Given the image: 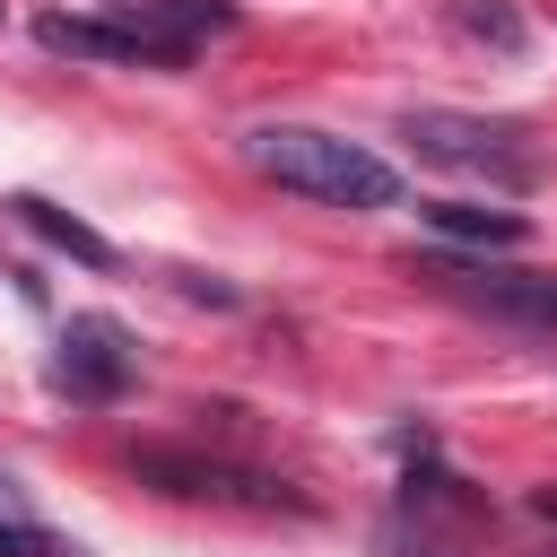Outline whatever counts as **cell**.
I'll return each mask as SVG.
<instances>
[{
    "mask_svg": "<svg viewBox=\"0 0 557 557\" xmlns=\"http://www.w3.org/2000/svg\"><path fill=\"white\" fill-rule=\"evenodd\" d=\"M426 278H453L461 305L513 322V331H557V270H470V261H426Z\"/></svg>",
    "mask_w": 557,
    "mask_h": 557,
    "instance_id": "obj_6",
    "label": "cell"
},
{
    "mask_svg": "<svg viewBox=\"0 0 557 557\" xmlns=\"http://www.w3.org/2000/svg\"><path fill=\"white\" fill-rule=\"evenodd\" d=\"M9 209H17V226H35V235H44L52 252H70V261H87V270H113V244H104L96 226H78L70 209H52L44 191H17Z\"/></svg>",
    "mask_w": 557,
    "mask_h": 557,
    "instance_id": "obj_8",
    "label": "cell"
},
{
    "mask_svg": "<svg viewBox=\"0 0 557 557\" xmlns=\"http://www.w3.org/2000/svg\"><path fill=\"white\" fill-rule=\"evenodd\" d=\"M0 513H17V479H0Z\"/></svg>",
    "mask_w": 557,
    "mask_h": 557,
    "instance_id": "obj_11",
    "label": "cell"
},
{
    "mask_svg": "<svg viewBox=\"0 0 557 557\" xmlns=\"http://www.w3.org/2000/svg\"><path fill=\"white\" fill-rule=\"evenodd\" d=\"M453 26H470V35H487L496 52H522V17H513L505 0H453Z\"/></svg>",
    "mask_w": 557,
    "mask_h": 557,
    "instance_id": "obj_9",
    "label": "cell"
},
{
    "mask_svg": "<svg viewBox=\"0 0 557 557\" xmlns=\"http://www.w3.org/2000/svg\"><path fill=\"white\" fill-rule=\"evenodd\" d=\"M244 165L296 200H322V209H392L400 200V174L366 148V139H339V131H313V122H261L244 131Z\"/></svg>",
    "mask_w": 557,
    "mask_h": 557,
    "instance_id": "obj_1",
    "label": "cell"
},
{
    "mask_svg": "<svg viewBox=\"0 0 557 557\" xmlns=\"http://www.w3.org/2000/svg\"><path fill=\"white\" fill-rule=\"evenodd\" d=\"M540 513H548V522H557V487H540Z\"/></svg>",
    "mask_w": 557,
    "mask_h": 557,
    "instance_id": "obj_12",
    "label": "cell"
},
{
    "mask_svg": "<svg viewBox=\"0 0 557 557\" xmlns=\"http://www.w3.org/2000/svg\"><path fill=\"white\" fill-rule=\"evenodd\" d=\"M426 226H435L444 244H487V252H513V244L531 235L522 209H479V200H426Z\"/></svg>",
    "mask_w": 557,
    "mask_h": 557,
    "instance_id": "obj_7",
    "label": "cell"
},
{
    "mask_svg": "<svg viewBox=\"0 0 557 557\" xmlns=\"http://www.w3.org/2000/svg\"><path fill=\"white\" fill-rule=\"evenodd\" d=\"M148 487H165V496H218V505H305L287 479H270V470H252V461H209V453H139L131 461Z\"/></svg>",
    "mask_w": 557,
    "mask_h": 557,
    "instance_id": "obj_5",
    "label": "cell"
},
{
    "mask_svg": "<svg viewBox=\"0 0 557 557\" xmlns=\"http://www.w3.org/2000/svg\"><path fill=\"white\" fill-rule=\"evenodd\" d=\"M0 557H78V548H61L52 531H35V522L9 513V522H0Z\"/></svg>",
    "mask_w": 557,
    "mask_h": 557,
    "instance_id": "obj_10",
    "label": "cell"
},
{
    "mask_svg": "<svg viewBox=\"0 0 557 557\" xmlns=\"http://www.w3.org/2000/svg\"><path fill=\"white\" fill-rule=\"evenodd\" d=\"M131 374H139V348H131V331H122L113 313H70V322H61L52 383H61L70 400L104 409V400H122V392H131Z\"/></svg>",
    "mask_w": 557,
    "mask_h": 557,
    "instance_id": "obj_4",
    "label": "cell"
},
{
    "mask_svg": "<svg viewBox=\"0 0 557 557\" xmlns=\"http://www.w3.org/2000/svg\"><path fill=\"white\" fill-rule=\"evenodd\" d=\"M400 139L426 157V165H453V174H487L505 191H531L540 183V148L522 122H496V113H444V104H418L400 113Z\"/></svg>",
    "mask_w": 557,
    "mask_h": 557,
    "instance_id": "obj_3",
    "label": "cell"
},
{
    "mask_svg": "<svg viewBox=\"0 0 557 557\" xmlns=\"http://www.w3.org/2000/svg\"><path fill=\"white\" fill-rule=\"evenodd\" d=\"M235 26L226 0H139L122 17H35V44L44 52H70V61H139V70H183L200 52V35Z\"/></svg>",
    "mask_w": 557,
    "mask_h": 557,
    "instance_id": "obj_2",
    "label": "cell"
}]
</instances>
